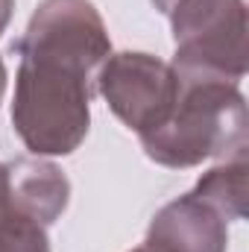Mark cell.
I'll return each instance as SVG.
<instances>
[{
    "label": "cell",
    "instance_id": "obj_11",
    "mask_svg": "<svg viewBox=\"0 0 249 252\" xmlns=\"http://www.w3.org/2000/svg\"><path fill=\"white\" fill-rule=\"evenodd\" d=\"M6 82H9V73H6V64L0 56V103H3V94H6Z\"/></svg>",
    "mask_w": 249,
    "mask_h": 252
},
{
    "label": "cell",
    "instance_id": "obj_3",
    "mask_svg": "<svg viewBox=\"0 0 249 252\" xmlns=\"http://www.w3.org/2000/svg\"><path fill=\"white\" fill-rule=\"evenodd\" d=\"M167 18L176 41L170 64L179 76L241 85L247 76L244 0H176Z\"/></svg>",
    "mask_w": 249,
    "mask_h": 252
},
{
    "label": "cell",
    "instance_id": "obj_9",
    "mask_svg": "<svg viewBox=\"0 0 249 252\" xmlns=\"http://www.w3.org/2000/svg\"><path fill=\"white\" fill-rule=\"evenodd\" d=\"M12 12H15V0H0V35L6 32V27L12 21Z\"/></svg>",
    "mask_w": 249,
    "mask_h": 252
},
{
    "label": "cell",
    "instance_id": "obj_7",
    "mask_svg": "<svg viewBox=\"0 0 249 252\" xmlns=\"http://www.w3.org/2000/svg\"><path fill=\"white\" fill-rule=\"evenodd\" d=\"M247 190H249V161L247 153L214 164L199 176L196 188L190 190L208 208H214L226 223L247 217Z\"/></svg>",
    "mask_w": 249,
    "mask_h": 252
},
{
    "label": "cell",
    "instance_id": "obj_6",
    "mask_svg": "<svg viewBox=\"0 0 249 252\" xmlns=\"http://www.w3.org/2000/svg\"><path fill=\"white\" fill-rule=\"evenodd\" d=\"M0 188L6 199L41 226H53L70 202V182L53 161L24 156L0 164Z\"/></svg>",
    "mask_w": 249,
    "mask_h": 252
},
{
    "label": "cell",
    "instance_id": "obj_4",
    "mask_svg": "<svg viewBox=\"0 0 249 252\" xmlns=\"http://www.w3.org/2000/svg\"><path fill=\"white\" fill-rule=\"evenodd\" d=\"M97 91L121 124L144 135L170 115L179 97V76L173 64L153 53L124 50L103 62Z\"/></svg>",
    "mask_w": 249,
    "mask_h": 252
},
{
    "label": "cell",
    "instance_id": "obj_1",
    "mask_svg": "<svg viewBox=\"0 0 249 252\" xmlns=\"http://www.w3.org/2000/svg\"><path fill=\"white\" fill-rule=\"evenodd\" d=\"M12 126L32 156H70L88 135L97 67L44 50H15Z\"/></svg>",
    "mask_w": 249,
    "mask_h": 252
},
{
    "label": "cell",
    "instance_id": "obj_5",
    "mask_svg": "<svg viewBox=\"0 0 249 252\" xmlns=\"http://www.w3.org/2000/svg\"><path fill=\"white\" fill-rule=\"evenodd\" d=\"M147 244L161 252H226L229 223L187 190L156 211L147 229Z\"/></svg>",
    "mask_w": 249,
    "mask_h": 252
},
{
    "label": "cell",
    "instance_id": "obj_12",
    "mask_svg": "<svg viewBox=\"0 0 249 252\" xmlns=\"http://www.w3.org/2000/svg\"><path fill=\"white\" fill-rule=\"evenodd\" d=\"M129 252H161V250H158V247H153V244H147V241H144V244H141V247H135V250H129Z\"/></svg>",
    "mask_w": 249,
    "mask_h": 252
},
{
    "label": "cell",
    "instance_id": "obj_10",
    "mask_svg": "<svg viewBox=\"0 0 249 252\" xmlns=\"http://www.w3.org/2000/svg\"><path fill=\"white\" fill-rule=\"evenodd\" d=\"M150 3H153V6H156L161 15H170V9L176 6V0H150Z\"/></svg>",
    "mask_w": 249,
    "mask_h": 252
},
{
    "label": "cell",
    "instance_id": "obj_2",
    "mask_svg": "<svg viewBox=\"0 0 249 252\" xmlns=\"http://www.w3.org/2000/svg\"><path fill=\"white\" fill-rule=\"evenodd\" d=\"M138 141L150 161L173 170L196 167L208 158L226 161L244 156L249 150L247 97L232 82L179 76V97L170 115L138 135Z\"/></svg>",
    "mask_w": 249,
    "mask_h": 252
},
{
    "label": "cell",
    "instance_id": "obj_8",
    "mask_svg": "<svg viewBox=\"0 0 249 252\" xmlns=\"http://www.w3.org/2000/svg\"><path fill=\"white\" fill-rule=\"evenodd\" d=\"M0 252H50L47 226L21 214L0 188Z\"/></svg>",
    "mask_w": 249,
    "mask_h": 252
}]
</instances>
